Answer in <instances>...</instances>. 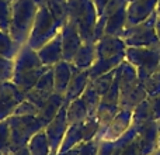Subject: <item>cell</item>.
I'll use <instances>...</instances> for the list:
<instances>
[{
  "label": "cell",
  "instance_id": "cell-1",
  "mask_svg": "<svg viewBox=\"0 0 160 155\" xmlns=\"http://www.w3.org/2000/svg\"><path fill=\"white\" fill-rule=\"evenodd\" d=\"M38 4L35 0H16L11 3V20L8 34L20 45H25L32 30Z\"/></svg>",
  "mask_w": 160,
  "mask_h": 155
},
{
  "label": "cell",
  "instance_id": "cell-2",
  "mask_svg": "<svg viewBox=\"0 0 160 155\" xmlns=\"http://www.w3.org/2000/svg\"><path fill=\"white\" fill-rule=\"evenodd\" d=\"M69 19L78 27L83 42H94V28H96L98 14L94 7L93 0H68Z\"/></svg>",
  "mask_w": 160,
  "mask_h": 155
},
{
  "label": "cell",
  "instance_id": "cell-3",
  "mask_svg": "<svg viewBox=\"0 0 160 155\" xmlns=\"http://www.w3.org/2000/svg\"><path fill=\"white\" fill-rule=\"evenodd\" d=\"M8 123V150L13 154L14 151L22 147H27L30 140L38 131L44 130L42 123L37 116H10Z\"/></svg>",
  "mask_w": 160,
  "mask_h": 155
},
{
  "label": "cell",
  "instance_id": "cell-4",
  "mask_svg": "<svg viewBox=\"0 0 160 155\" xmlns=\"http://www.w3.org/2000/svg\"><path fill=\"white\" fill-rule=\"evenodd\" d=\"M61 30L62 27L55 21V19L52 17V14L48 10L47 6H41L38 8V13H37L30 37H28L27 45L32 50L38 51L48 41H51L53 37L58 35L61 33Z\"/></svg>",
  "mask_w": 160,
  "mask_h": 155
},
{
  "label": "cell",
  "instance_id": "cell-5",
  "mask_svg": "<svg viewBox=\"0 0 160 155\" xmlns=\"http://www.w3.org/2000/svg\"><path fill=\"white\" fill-rule=\"evenodd\" d=\"M125 59L136 68L139 82L145 83L160 64V47H127Z\"/></svg>",
  "mask_w": 160,
  "mask_h": 155
},
{
  "label": "cell",
  "instance_id": "cell-6",
  "mask_svg": "<svg viewBox=\"0 0 160 155\" xmlns=\"http://www.w3.org/2000/svg\"><path fill=\"white\" fill-rule=\"evenodd\" d=\"M158 19V13H153L146 21L141 24L127 27L122 33L121 38L124 40L127 47H160V41L155 30V23Z\"/></svg>",
  "mask_w": 160,
  "mask_h": 155
},
{
  "label": "cell",
  "instance_id": "cell-7",
  "mask_svg": "<svg viewBox=\"0 0 160 155\" xmlns=\"http://www.w3.org/2000/svg\"><path fill=\"white\" fill-rule=\"evenodd\" d=\"M25 100V93L13 82L0 83V121L13 116L16 107Z\"/></svg>",
  "mask_w": 160,
  "mask_h": 155
},
{
  "label": "cell",
  "instance_id": "cell-8",
  "mask_svg": "<svg viewBox=\"0 0 160 155\" xmlns=\"http://www.w3.org/2000/svg\"><path fill=\"white\" fill-rule=\"evenodd\" d=\"M53 93H55L53 71H52V68H49L44 75L39 78L37 85L34 86L30 92L25 93V99H27L28 102H31L32 104H35L38 109H41Z\"/></svg>",
  "mask_w": 160,
  "mask_h": 155
},
{
  "label": "cell",
  "instance_id": "cell-9",
  "mask_svg": "<svg viewBox=\"0 0 160 155\" xmlns=\"http://www.w3.org/2000/svg\"><path fill=\"white\" fill-rule=\"evenodd\" d=\"M66 106L68 104L65 103V106L59 110V113L55 116V119L44 128L45 134H47V138L51 145V151L56 154H58V150L61 147L62 141H63V137L66 134L68 127H69L68 120H66Z\"/></svg>",
  "mask_w": 160,
  "mask_h": 155
},
{
  "label": "cell",
  "instance_id": "cell-10",
  "mask_svg": "<svg viewBox=\"0 0 160 155\" xmlns=\"http://www.w3.org/2000/svg\"><path fill=\"white\" fill-rule=\"evenodd\" d=\"M148 99V93L145 85L139 80L131 85L119 86V109L132 111L139 103Z\"/></svg>",
  "mask_w": 160,
  "mask_h": 155
},
{
  "label": "cell",
  "instance_id": "cell-11",
  "mask_svg": "<svg viewBox=\"0 0 160 155\" xmlns=\"http://www.w3.org/2000/svg\"><path fill=\"white\" fill-rule=\"evenodd\" d=\"M159 0H135L127 6V27L146 21L156 11Z\"/></svg>",
  "mask_w": 160,
  "mask_h": 155
},
{
  "label": "cell",
  "instance_id": "cell-12",
  "mask_svg": "<svg viewBox=\"0 0 160 155\" xmlns=\"http://www.w3.org/2000/svg\"><path fill=\"white\" fill-rule=\"evenodd\" d=\"M62 37V50H63V61L72 62L75 58L76 52L82 47L83 40L80 35L78 27L73 23L68 21L61 30Z\"/></svg>",
  "mask_w": 160,
  "mask_h": 155
},
{
  "label": "cell",
  "instance_id": "cell-13",
  "mask_svg": "<svg viewBox=\"0 0 160 155\" xmlns=\"http://www.w3.org/2000/svg\"><path fill=\"white\" fill-rule=\"evenodd\" d=\"M41 67H45V65H42L37 51L30 48L27 44L22 45L17 56L14 58V75H24V73L34 72Z\"/></svg>",
  "mask_w": 160,
  "mask_h": 155
},
{
  "label": "cell",
  "instance_id": "cell-14",
  "mask_svg": "<svg viewBox=\"0 0 160 155\" xmlns=\"http://www.w3.org/2000/svg\"><path fill=\"white\" fill-rule=\"evenodd\" d=\"M127 45L121 37L114 35H102L96 42V54L97 58H111L117 55H125Z\"/></svg>",
  "mask_w": 160,
  "mask_h": 155
},
{
  "label": "cell",
  "instance_id": "cell-15",
  "mask_svg": "<svg viewBox=\"0 0 160 155\" xmlns=\"http://www.w3.org/2000/svg\"><path fill=\"white\" fill-rule=\"evenodd\" d=\"M39 59H41L42 65L48 68L55 67L58 62L63 61V50H62V37L61 33L56 37H53L51 41H48L44 47H41L38 51Z\"/></svg>",
  "mask_w": 160,
  "mask_h": 155
},
{
  "label": "cell",
  "instance_id": "cell-16",
  "mask_svg": "<svg viewBox=\"0 0 160 155\" xmlns=\"http://www.w3.org/2000/svg\"><path fill=\"white\" fill-rule=\"evenodd\" d=\"M88 82H90V76H88V71H79L75 68V72H73V76L70 79L69 85H68V89L65 92V103L69 104L70 102L79 99L83 94V92L86 90Z\"/></svg>",
  "mask_w": 160,
  "mask_h": 155
},
{
  "label": "cell",
  "instance_id": "cell-17",
  "mask_svg": "<svg viewBox=\"0 0 160 155\" xmlns=\"http://www.w3.org/2000/svg\"><path fill=\"white\" fill-rule=\"evenodd\" d=\"M63 106H65V96L61 93H56V92L47 100V103L39 109V113L37 114V119L42 123L44 128L55 119V116L59 113V110Z\"/></svg>",
  "mask_w": 160,
  "mask_h": 155
},
{
  "label": "cell",
  "instance_id": "cell-18",
  "mask_svg": "<svg viewBox=\"0 0 160 155\" xmlns=\"http://www.w3.org/2000/svg\"><path fill=\"white\" fill-rule=\"evenodd\" d=\"M53 71V85H55V92L56 93L65 94L68 89V85H69L70 79L73 76V72H75V67H73L70 62L66 61H61L52 67Z\"/></svg>",
  "mask_w": 160,
  "mask_h": 155
},
{
  "label": "cell",
  "instance_id": "cell-19",
  "mask_svg": "<svg viewBox=\"0 0 160 155\" xmlns=\"http://www.w3.org/2000/svg\"><path fill=\"white\" fill-rule=\"evenodd\" d=\"M96 58V42H83L70 64L79 71H88Z\"/></svg>",
  "mask_w": 160,
  "mask_h": 155
},
{
  "label": "cell",
  "instance_id": "cell-20",
  "mask_svg": "<svg viewBox=\"0 0 160 155\" xmlns=\"http://www.w3.org/2000/svg\"><path fill=\"white\" fill-rule=\"evenodd\" d=\"M80 144H84V121L68 127L63 141L58 150V154H63L69 150H73V148L79 147Z\"/></svg>",
  "mask_w": 160,
  "mask_h": 155
},
{
  "label": "cell",
  "instance_id": "cell-21",
  "mask_svg": "<svg viewBox=\"0 0 160 155\" xmlns=\"http://www.w3.org/2000/svg\"><path fill=\"white\" fill-rule=\"evenodd\" d=\"M124 59L125 55H117V56H111V58H96L94 64L88 69V76H90V79H94V78H98L104 75V73L111 72L115 68H118V65Z\"/></svg>",
  "mask_w": 160,
  "mask_h": 155
},
{
  "label": "cell",
  "instance_id": "cell-22",
  "mask_svg": "<svg viewBox=\"0 0 160 155\" xmlns=\"http://www.w3.org/2000/svg\"><path fill=\"white\" fill-rule=\"evenodd\" d=\"M127 28V7L118 10L117 13L111 14L105 23V34L104 35L121 37Z\"/></svg>",
  "mask_w": 160,
  "mask_h": 155
},
{
  "label": "cell",
  "instance_id": "cell-23",
  "mask_svg": "<svg viewBox=\"0 0 160 155\" xmlns=\"http://www.w3.org/2000/svg\"><path fill=\"white\" fill-rule=\"evenodd\" d=\"M88 111L87 107H86L84 102L82 99H76L73 102H70L69 104L66 106V120H68V124L73 126V124H78V123H83L88 119Z\"/></svg>",
  "mask_w": 160,
  "mask_h": 155
},
{
  "label": "cell",
  "instance_id": "cell-24",
  "mask_svg": "<svg viewBox=\"0 0 160 155\" xmlns=\"http://www.w3.org/2000/svg\"><path fill=\"white\" fill-rule=\"evenodd\" d=\"M48 10L51 11L52 17L61 27H63L69 19V6L68 0H48L47 3Z\"/></svg>",
  "mask_w": 160,
  "mask_h": 155
},
{
  "label": "cell",
  "instance_id": "cell-25",
  "mask_svg": "<svg viewBox=\"0 0 160 155\" xmlns=\"http://www.w3.org/2000/svg\"><path fill=\"white\" fill-rule=\"evenodd\" d=\"M28 151L31 155H51V145L47 138L45 130H41L30 140L28 142Z\"/></svg>",
  "mask_w": 160,
  "mask_h": 155
},
{
  "label": "cell",
  "instance_id": "cell-26",
  "mask_svg": "<svg viewBox=\"0 0 160 155\" xmlns=\"http://www.w3.org/2000/svg\"><path fill=\"white\" fill-rule=\"evenodd\" d=\"M22 45H20L18 42H16L11 35L7 31L0 30V56H4L8 59H14L18 54V51L21 50Z\"/></svg>",
  "mask_w": 160,
  "mask_h": 155
},
{
  "label": "cell",
  "instance_id": "cell-27",
  "mask_svg": "<svg viewBox=\"0 0 160 155\" xmlns=\"http://www.w3.org/2000/svg\"><path fill=\"white\" fill-rule=\"evenodd\" d=\"M152 120V107H150V100L148 97L132 110V124H145Z\"/></svg>",
  "mask_w": 160,
  "mask_h": 155
},
{
  "label": "cell",
  "instance_id": "cell-28",
  "mask_svg": "<svg viewBox=\"0 0 160 155\" xmlns=\"http://www.w3.org/2000/svg\"><path fill=\"white\" fill-rule=\"evenodd\" d=\"M80 99L84 102L86 107H87V111H88V116L90 117L96 116L97 109H98V104H100V102H101V96L94 90L93 86L90 85V82H88L86 90L83 92V94L80 96Z\"/></svg>",
  "mask_w": 160,
  "mask_h": 155
},
{
  "label": "cell",
  "instance_id": "cell-29",
  "mask_svg": "<svg viewBox=\"0 0 160 155\" xmlns=\"http://www.w3.org/2000/svg\"><path fill=\"white\" fill-rule=\"evenodd\" d=\"M117 69V68H115ZM115 69L111 71L108 73H104V75L98 76V78H94V79H90V85L93 86V89L100 94V96H104L105 93L108 92V89L111 88L114 82V78H115Z\"/></svg>",
  "mask_w": 160,
  "mask_h": 155
},
{
  "label": "cell",
  "instance_id": "cell-30",
  "mask_svg": "<svg viewBox=\"0 0 160 155\" xmlns=\"http://www.w3.org/2000/svg\"><path fill=\"white\" fill-rule=\"evenodd\" d=\"M11 20V3L8 0H0V30L7 31Z\"/></svg>",
  "mask_w": 160,
  "mask_h": 155
},
{
  "label": "cell",
  "instance_id": "cell-31",
  "mask_svg": "<svg viewBox=\"0 0 160 155\" xmlns=\"http://www.w3.org/2000/svg\"><path fill=\"white\" fill-rule=\"evenodd\" d=\"M14 75V59L0 56V83L10 82Z\"/></svg>",
  "mask_w": 160,
  "mask_h": 155
},
{
  "label": "cell",
  "instance_id": "cell-32",
  "mask_svg": "<svg viewBox=\"0 0 160 155\" xmlns=\"http://www.w3.org/2000/svg\"><path fill=\"white\" fill-rule=\"evenodd\" d=\"M38 113H39V109L25 99L16 107L13 116H37Z\"/></svg>",
  "mask_w": 160,
  "mask_h": 155
},
{
  "label": "cell",
  "instance_id": "cell-33",
  "mask_svg": "<svg viewBox=\"0 0 160 155\" xmlns=\"http://www.w3.org/2000/svg\"><path fill=\"white\" fill-rule=\"evenodd\" d=\"M8 123L7 120H3L0 121V150L3 151L4 155H8L11 154L10 150H8Z\"/></svg>",
  "mask_w": 160,
  "mask_h": 155
},
{
  "label": "cell",
  "instance_id": "cell-34",
  "mask_svg": "<svg viewBox=\"0 0 160 155\" xmlns=\"http://www.w3.org/2000/svg\"><path fill=\"white\" fill-rule=\"evenodd\" d=\"M127 6H128V2H127V0H110V2H108V4L105 6V8H104V11H102L101 16L105 17V19H108L111 14L117 13L118 10H121V8L127 7ZM98 17H100V16H98Z\"/></svg>",
  "mask_w": 160,
  "mask_h": 155
},
{
  "label": "cell",
  "instance_id": "cell-35",
  "mask_svg": "<svg viewBox=\"0 0 160 155\" xmlns=\"http://www.w3.org/2000/svg\"><path fill=\"white\" fill-rule=\"evenodd\" d=\"M149 100H150V107H152L153 120L160 123V94L155 97H149Z\"/></svg>",
  "mask_w": 160,
  "mask_h": 155
},
{
  "label": "cell",
  "instance_id": "cell-36",
  "mask_svg": "<svg viewBox=\"0 0 160 155\" xmlns=\"http://www.w3.org/2000/svg\"><path fill=\"white\" fill-rule=\"evenodd\" d=\"M108 2H110V0H93L94 7H96L97 14H98V16H101L102 14V11H104L105 6L108 4Z\"/></svg>",
  "mask_w": 160,
  "mask_h": 155
},
{
  "label": "cell",
  "instance_id": "cell-37",
  "mask_svg": "<svg viewBox=\"0 0 160 155\" xmlns=\"http://www.w3.org/2000/svg\"><path fill=\"white\" fill-rule=\"evenodd\" d=\"M11 155H31V154H30V151H28V147H22V148H20V150L14 151Z\"/></svg>",
  "mask_w": 160,
  "mask_h": 155
},
{
  "label": "cell",
  "instance_id": "cell-38",
  "mask_svg": "<svg viewBox=\"0 0 160 155\" xmlns=\"http://www.w3.org/2000/svg\"><path fill=\"white\" fill-rule=\"evenodd\" d=\"M155 30H156V34H158V38L160 41V16L158 14V19H156V23H155Z\"/></svg>",
  "mask_w": 160,
  "mask_h": 155
},
{
  "label": "cell",
  "instance_id": "cell-39",
  "mask_svg": "<svg viewBox=\"0 0 160 155\" xmlns=\"http://www.w3.org/2000/svg\"><path fill=\"white\" fill-rule=\"evenodd\" d=\"M58 155H79V147L73 148V150L66 151V152H63V154H58Z\"/></svg>",
  "mask_w": 160,
  "mask_h": 155
},
{
  "label": "cell",
  "instance_id": "cell-40",
  "mask_svg": "<svg viewBox=\"0 0 160 155\" xmlns=\"http://www.w3.org/2000/svg\"><path fill=\"white\" fill-rule=\"evenodd\" d=\"M150 78H153V79H156V80H159L160 82V64H159V67H158V69L153 72V75L150 76Z\"/></svg>",
  "mask_w": 160,
  "mask_h": 155
},
{
  "label": "cell",
  "instance_id": "cell-41",
  "mask_svg": "<svg viewBox=\"0 0 160 155\" xmlns=\"http://www.w3.org/2000/svg\"><path fill=\"white\" fill-rule=\"evenodd\" d=\"M35 3L38 4V7H41V6H47L48 0H35Z\"/></svg>",
  "mask_w": 160,
  "mask_h": 155
},
{
  "label": "cell",
  "instance_id": "cell-42",
  "mask_svg": "<svg viewBox=\"0 0 160 155\" xmlns=\"http://www.w3.org/2000/svg\"><path fill=\"white\" fill-rule=\"evenodd\" d=\"M156 13H158L159 16H160V0L158 2V7H156Z\"/></svg>",
  "mask_w": 160,
  "mask_h": 155
},
{
  "label": "cell",
  "instance_id": "cell-43",
  "mask_svg": "<svg viewBox=\"0 0 160 155\" xmlns=\"http://www.w3.org/2000/svg\"><path fill=\"white\" fill-rule=\"evenodd\" d=\"M127 2H128V3H131V2H135V0H127Z\"/></svg>",
  "mask_w": 160,
  "mask_h": 155
},
{
  "label": "cell",
  "instance_id": "cell-44",
  "mask_svg": "<svg viewBox=\"0 0 160 155\" xmlns=\"http://www.w3.org/2000/svg\"><path fill=\"white\" fill-rule=\"evenodd\" d=\"M51 155H58V154H56V152H51Z\"/></svg>",
  "mask_w": 160,
  "mask_h": 155
},
{
  "label": "cell",
  "instance_id": "cell-45",
  "mask_svg": "<svg viewBox=\"0 0 160 155\" xmlns=\"http://www.w3.org/2000/svg\"><path fill=\"white\" fill-rule=\"evenodd\" d=\"M0 155H4V154H3V151H2V150H0Z\"/></svg>",
  "mask_w": 160,
  "mask_h": 155
},
{
  "label": "cell",
  "instance_id": "cell-46",
  "mask_svg": "<svg viewBox=\"0 0 160 155\" xmlns=\"http://www.w3.org/2000/svg\"><path fill=\"white\" fill-rule=\"evenodd\" d=\"M8 2H10V3H13V2H16V0H8Z\"/></svg>",
  "mask_w": 160,
  "mask_h": 155
},
{
  "label": "cell",
  "instance_id": "cell-47",
  "mask_svg": "<svg viewBox=\"0 0 160 155\" xmlns=\"http://www.w3.org/2000/svg\"><path fill=\"white\" fill-rule=\"evenodd\" d=\"M155 155H160V151H159V152H158V154H155Z\"/></svg>",
  "mask_w": 160,
  "mask_h": 155
},
{
  "label": "cell",
  "instance_id": "cell-48",
  "mask_svg": "<svg viewBox=\"0 0 160 155\" xmlns=\"http://www.w3.org/2000/svg\"><path fill=\"white\" fill-rule=\"evenodd\" d=\"M159 142H160V134H159Z\"/></svg>",
  "mask_w": 160,
  "mask_h": 155
},
{
  "label": "cell",
  "instance_id": "cell-49",
  "mask_svg": "<svg viewBox=\"0 0 160 155\" xmlns=\"http://www.w3.org/2000/svg\"><path fill=\"white\" fill-rule=\"evenodd\" d=\"M8 155H11V154H8Z\"/></svg>",
  "mask_w": 160,
  "mask_h": 155
}]
</instances>
